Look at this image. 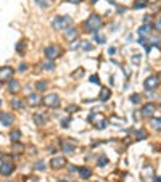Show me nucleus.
Returning a JSON list of instances; mask_svg holds the SVG:
<instances>
[{
    "label": "nucleus",
    "mask_w": 161,
    "mask_h": 182,
    "mask_svg": "<svg viewBox=\"0 0 161 182\" xmlns=\"http://www.w3.org/2000/svg\"><path fill=\"white\" fill-rule=\"evenodd\" d=\"M98 2V0H90V3H97Z\"/></svg>",
    "instance_id": "37998d69"
},
{
    "label": "nucleus",
    "mask_w": 161,
    "mask_h": 182,
    "mask_svg": "<svg viewBox=\"0 0 161 182\" xmlns=\"http://www.w3.org/2000/svg\"><path fill=\"white\" fill-rule=\"evenodd\" d=\"M8 90H10V92H18V90H19V82L15 81V79L8 81Z\"/></svg>",
    "instance_id": "dca6fc26"
},
{
    "label": "nucleus",
    "mask_w": 161,
    "mask_h": 182,
    "mask_svg": "<svg viewBox=\"0 0 161 182\" xmlns=\"http://www.w3.org/2000/svg\"><path fill=\"white\" fill-rule=\"evenodd\" d=\"M94 39H95V42H97V44H105V42H107V39H105L103 36H100V34H97V32H95Z\"/></svg>",
    "instance_id": "b1692460"
},
{
    "label": "nucleus",
    "mask_w": 161,
    "mask_h": 182,
    "mask_svg": "<svg viewBox=\"0 0 161 182\" xmlns=\"http://www.w3.org/2000/svg\"><path fill=\"white\" fill-rule=\"evenodd\" d=\"M44 105L50 106V108H57V106H60V97H58L57 94H49L45 95V97L42 98Z\"/></svg>",
    "instance_id": "39448f33"
},
{
    "label": "nucleus",
    "mask_w": 161,
    "mask_h": 182,
    "mask_svg": "<svg viewBox=\"0 0 161 182\" xmlns=\"http://www.w3.org/2000/svg\"><path fill=\"white\" fill-rule=\"evenodd\" d=\"M155 110H156L155 103H145L142 106V116H153L155 115Z\"/></svg>",
    "instance_id": "9d476101"
},
{
    "label": "nucleus",
    "mask_w": 161,
    "mask_h": 182,
    "mask_svg": "<svg viewBox=\"0 0 161 182\" xmlns=\"http://www.w3.org/2000/svg\"><path fill=\"white\" fill-rule=\"evenodd\" d=\"M61 148H63L64 153H71V152H74V143H71V142H63Z\"/></svg>",
    "instance_id": "f3484780"
},
{
    "label": "nucleus",
    "mask_w": 161,
    "mask_h": 182,
    "mask_svg": "<svg viewBox=\"0 0 161 182\" xmlns=\"http://www.w3.org/2000/svg\"><path fill=\"white\" fill-rule=\"evenodd\" d=\"M132 61H134V63L137 64L140 61V55H134V57H132Z\"/></svg>",
    "instance_id": "c9c22d12"
},
{
    "label": "nucleus",
    "mask_w": 161,
    "mask_h": 182,
    "mask_svg": "<svg viewBox=\"0 0 161 182\" xmlns=\"http://www.w3.org/2000/svg\"><path fill=\"white\" fill-rule=\"evenodd\" d=\"M26 102L31 106H36V105H39L40 102H42V97H40L39 94H31V95H27V100Z\"/></svg>",
    "instance_id": "f8f14e48"
},
{
    "label": "nucleus",
    "mask_w": 161,
    "mask_h": 182,
    "mask_svg": "<svg viewBox=\"0 0 161 182\" xmlns=\"http://www.w3.org/2000/svg\"><path fill=\"white\" fill-rule=\"evenodd\" d=\"M53 68H55L53 61H49V63H45V64H44V70H45V71H52Z\"/></svg>",
    "instance_id": "c756f323"
},
{
    "label": "nucleus",
    "mask_w": 161,
    "mask_h": 182,
    "mask_svg": "<svg viewBox=\"0 0 161 182\" xmlns=\"http://www.w3.org/2000/svg\"><path fill=\"white\" fill-rule=\"evenodd\" d=\"M68 2H71V3H79L81 0H68Z\"/></svg>",
    "instance_id": "a19ab883"
},
{
    "label": "nucleus",
    "mask_w": 161,
    "mask_h": 182,
    "mask_svg": "<svg viewBox=\"0 0 161 182\" xmlns=\"http://www.w3.org/2000/svg\"><path fill=\"white\" fill-rule=\"evenodd\" d=\"M34 169H36V171H44V169H45V164H44V161H37V163L34 164Z\"/></svg>",
    "instance_id": "5701e85b"
},
{
    "label": "nucleus",
    "mask_w": 161,
    "mask_h": 182,
    "mask_svg": "<svg viewBox=\"0 0 161 182\" xmlns=\"http://www.w3.org/2000/svg\"><path fill=\"white\" fill-rule=\"evenodd\" d=\"M87 121L90 123V124H94L97 129H105L107 128V119L103 118L102 115H95V113H92V115H89L87 116Z\"/></svg>",
    "instance_id": "7ed1b4c3"
},
{
    "label": "nucleus",
    "mask_w": 161,
    "mask_h": 182,
    "mask_svg": "<svg viewBox=\"0 0 161 182\" xmlns=\"http://www.w3.org/2000/svg\"><path fill=\"white\" fill-rule=\"evenodd\" d=\"M69 121H71V118L63 119V121H61V126H63V128H68V126H69Z\"/></svg>",
    "instance_id": "72a5a7b5"
},
{
    "label": "nucleus",
    "mask_w": 161,
    "mask_h": 182,
    "mask_svg": "<svg viewBox=\"0 0 161 182\" xmlns=\"http://www.w3.org/2000/svg\"><path fill=\"white\" fill-rule=\"evenodd\" d=\"M90 174H92L90 168H79V176H81V179H89V177H90Z\"/></svg>",
    "instance_id": "2eb2a0df"
},
{
    "label": "nucleus",
    "mask_w": 161,
    "mask_h": 182,
    "mask_svg": "<svg viewBox=\"0 0 161 182\" xmlns=\"http://www.w3.org/2000/svg\"><path fill=\"white\" fill-rule=\"evenodd\" d=\"M37 5H40L42 8H49L50 6V2H47V0H36Z\"/></svg>",
    "instance_id": "393cba45"
},
{
    "label": "nucleus",
    "mask_w": 161,
    "mask_h": 182,
    "mask_svg": "<svg viewBox=\"0 0 161 182\" xmlns=\"http://www.w3.org/2000/svg\"><path fill=\"white\" fill-rule=\"evenodd\" d=\"M156 182H161V176H160V177H156Z\"/></svg>",
    "instance_id": "79ce46f5"
},
{
    "label": "nucleus",
    "mask_w": 161,
    "mask_h": 182,
    "mask_svg": "<svg viewBox=\"0 0 161 182\" xmlns=\"http://www.w3.org/2000/svg\"><path fill=\"white\" fill-rule=\"evenodd\" d=\"M82 73H84V70H82V68H81V70H79V71H76V73H74V74H73V77H77V76H81V74H82Z\"/></svg>",
    "instance_id": "4c0bfd02"
},
{
    "label": "nucleus",
    "mask_w": 161,
    "mask_h": 182,
    "mask_svg": "<svg viewBox=\"0 0 161 182\" xmlns=\"http://www.w3.org/2000/svg\"><path fill=\"white\" fill-rule=\"evenodd\" d=\"M73 24V19H71V16H57V18L53 19L52 26L55 31H61V29H68V27H71Z\"/></svg>",
    "instance_id": "f03ea898"
},
{
    "label": "nucleus",
    "mask_w": 161,
    "mask_h": 182,
    "mask_svg": "<svg viewBox=\"0 0 161 182\" xmlns=\"http://www.w3.org/2000/svg\"><path fill=\"white\" fill-rule=\"evenodd\" d=\"M160 84V79L158 76H148L145 79V82H143V87L147 89V90H153V89H156Z\"/></svg>",
    "instance_id": "423d86ee"
},
{
    "label": "nucleus",
    "mask_w": 161,
    "mask_h": 182,
    "mask_svg": "<svg viewBox=\"0 0 161 182\" xmlns=\"http://www.w3.org/2000/svg\"><path fill=\"white\" fill-rule=\"evenodd\" d=\"M114 52H116V49H113V47H111V49H109V55H114Z\"/></svg>",
    "instance_id": "ea45409f"
},
{
    "label": "nucleus",
    "mask_w": 161,
    "mask_h": 182,
    "mask_svg": "<svg viewBox=\"0 0 161 182\" xmlns=\"http://www.w3.org/2000/svg\"><path fill=\"white\" fill-rule=\"evenodd\" d=\"M11 106L15 110H19L23 106V103H21V100H11Z\"/></svg>",
    "instance_id": "cd10ccee"
},
{
    "label": "nucleus",
    "mask_w": 161,
    "mask_h": 182,
    "mask_svg": "<svg viewBox=\"0 0 161 182\" xmlns=\"http://www.w3.org/2000/svg\"><path fill=\"white\" fill-rule=\"evenodd\" d=\"M155 27H156V29H158L160 32H161V19H158V21L155 23Z\"/></svg>",
    "instance_id": "e433bc0d"
},
{
    "label": "nucleus",
    "mask_w": 161,
    "mask_h": 182,
    "mask_svg": "<svg viewBox=\"0 0 161 182\" xmlns=\"http://www.w3.org/2000/svg\"><path fill=\"white\" fill-rule=\"evenodd\" d=\"M135 134H137V137H139V139H147V135H148L145 130H137Z\"/></svg>",
    "instance_id": "7c9ffc66"
},
{
    "label": "nucleus",
    "mask_w": 161,
    "mask_h": 182,
    "mask_svg": "<svg viewBox=\"0 0 161 182\" xmlns=\"http://www.w3.org/2000/svg\"><path fill=\"white\" fill-rule=\"evenodd\" d=\"M89 81H90V82H94V84H100V81H98V76H97V74L90 76V77H89Z\"/></svg>",
    "instance_id": "473e14b6"
},
{
    "label": "nucleus",
    "mask_w": 161,
    "mask_h": 182,
    "mask_svg": "<svg viewBox=\"0 0 161 182\" xmlns=\"http://www.w3.org/2000/svg\"><path fill=\"white\" fill-rule=\"evenodd\" d=\"M13 74H15V70H13L11 66H2V68H0V82L11 81Z\"/></svg>",
    "instance_id": "20e7f679"
},
{
    "label": "nucleus",
    "mask_w": 161,
    "mask_h": 182,
    "mask_svg": "<svg viewBox=\"0 0 161 182\" xmlns=\"http://www.w3.org/2000/svg\"><path fill=\"white\" fill-rule=\"evenodd\" d=\"M10 139H11V142H18V140L21 139V132H19V130H11Z\"/></svg>",
    "instance_id": "aec40b11"
},
{
    "label": "nucleus",
    "mask_w": 161,
    "mask_h": 182,
    "mask_svg": "<svg viewBox=\"0 0 161 182\" xmlns=\"http://www.w3.org/2000/svg\"><path fill=\"white\" fill-rule=\"evenodd\" d=\"M64 37H66L69 42H73V40H76L77 39V29L76 27H68V29H64Z\"/></svg>",
    "instance_id": "9b49d317"
},
{
    "label": "nucleus",
    "mask_w": 161,
    "mask_h": 182,
    "mask_svg": "<svg viewBox=\"0 0 161 182\" xmlns=\"http://www.w3.org/2000/svg\"><path fill=\"white\" fill-rule=\"evenodd\" d=\"M60 182H68V181H60Z\"/></svg>",
    "instance_id": "a18cd8bd"
},
{
    "label": "nucleus",
    "mask_w": 161,
    "mask_h": 182,
    "mask_svg": "<svg viewBox=\"0 0 161 182\" xmlns=\"http://www.w3.org/2000/svg\"><path fill=\"white\" fill-rule=\"evenodd\" d=\"M0 106H2V98H0Z\"/></svg>",
    "instance_id": "c03bdc74"
},
{
    "label": "nucleus",
    "mask_w": 161,
    "mask_h": 182,
    "mask_svg": "<svg viewBox=\"0 0 161 182\" xmlns=\"http://www.w3.org/2000/svg\"><path fill=\"white\" fill-rule=\"evenodd\" d=\"M64 164H66V158L64 156H55L50 160V166L53 169H61V168H64Z\"/></svg>",
    "instance_id": "1a4fd4ad"
},
{
    "label": "nucleus",
    "mask_w": 161,
    "mask_h": 182,
    "mask_svg": "<svg viewBox=\"0 0 161 182\" xmlns=\"http://www.w3.org/2000/svg\"><path fill=\"white\" fill-rule=\"evenodd\" d=\"M105 164H108V158L102 155L100 158H98V166H105Z\"/></svg>",
    "instance_id": "bb28decb"
},
{
    "label": "nucleus",
    "mask_w": 161,
    "mask_h": 182,
    "mask_svg": "<svg viewBox=\"0 0 161 182\" xmlns=\"http://www.w3.org/2000/svg\"><path fill=\"white\" fill-rule=\"evenodd\" d=\"M131 102L132 103H140V95H137V94L131 95Z\"/></svg>",
    "instance_id": "2f4dec72"
},
{
    "label": "nucleus",
    "mask_w": 161,
    "mask_h": 182,
    "mask_svg": "<svg viewBox=\"0 0 161 182\" xmlns=\"http://www.w3.org/2000/svg\"><path fill=\"white\" fill-rule=\"evenodd\" d=\"M16 52L19 55H23L26 52V40H19V42L16 44Z\"/></svg>",
    "instance_id": "6ab92c4d"
},
{
    "label": "nucleus",
    "mask_w": 161,
    "mask_h": 182,
    "mask_svg": "<svg viewBox=\"0 0 161 182\" xmlns=\"http://www.w3.org/2000/svg\"><path fill=\"white\" fill-rule=\"evenodd\" d=\"M13 171H15V166H13V163L10 160H5L2 163V166H0V174L2 176H10Z\"/></svg>",
    "instance_id": "0eeeda50"
},
{
    "label": "nucleus",
    "mask_w": 161,
    "mask_h": 182,
    "mask_svg": "<svg viewBox=\"0 0 161 182\" xmlns=\"http://www.w3.org/2000/svg\"><path fill=\"white\" fill-rule=\"evenodd\" d=\"M102 26H103V21H102V18L98 15H90L89 16V19L85 21V31L87 32H98V31L102 29Z\"/></svg>",
    "instance_id": "f257e3e1"
},
{
    "label": "nucleus",
    "mask_w": 161,
    "mask_h": 182,
    "mask_svg": "<svg viewBox=\"0 0 161 182\" xmlns=\"http://www.w3.org/2000/svg\"><path fill=\"white\" fill-rule=\"evenodd\" d=\"M148 31H150V26H148V24H145V26H142V27L139 29V34H140V36H143V34H147Z\"/></svg>",
    "instance_id": "c85d7f7f"
},
{
    "label": "nucleus",
    "mask_w": 161,
    "mask_h": 182,
    "mask_svg": "<svg viewBox=\"0 0 161 182\" xmlns=\"http://www.w3.org/2000/svg\"><path fill=\"white\" fill-rule=\"evenodd\" d=\"M34 121H36V124L42 126V124H45L47 118H45V115H42V113H36V115H34Z\"/></svg>",
    "instance_id": "4468645a"
},
{
    "label": "nucleus",
    "mask_w": 161,
    "mask_h": 182,
    "mask_svg": "<svg viewBox=\"0 0 161 182\" xmlns=\"http://www.w3.org/2000/svg\"><path fill=\"white\" fill-rule=\"evenodd\" d=\"M0 123H2L3 126H11L13 124V115H10V113H3V115L0 116Z\"/></svg>",
    "instance_id": "ddd939ff"
},
{
    "label": "nucleus",
    "mask_w": 161,
    "mask_h": 182,
    "mask_svg": "<svg viewBox=\"0 0 161 182\" xmlns=\"http://www.w3.org/2000/svg\"><path fill=\"white\" fill-rule=\"evenodd\" d=\"M143 6H145V2H137L134 5V8H143Z\"/></svg>",
    "instance_id": "f704fd0d"
},
{
    "label": "nucleus",
    "mask_w": 161,
    "mask_h": 182,
    "mask_svg": "<svg viewBox=\"0 0 161 182\" xmlns=\"http://www.w3.org/2000/svg\"><path fill=\"white\" fill-rule=\"evenodd\" d=\"M152 126H153V128H155L156 130H160V132H161V118L152 119Z\"/></svg>",
    "instance_id": "412c9836"
},
{
    "label": "nucleus",
    "mask_w": 161,
    "mask_h": 182,
    "mask_svg": "<svg viewBox=\"0 0 161 182\" xmlns=\"http://www.w3.org/2000/svg\"><path fill=\"white\" fill-rule=\"evenodd\" d=\"M36 89H37V90H45V89H47V82H44V81L37 82V84H36Z\"/></svg>",
    "instance_id": "a878e982"
},
{
    "label": "nucleus",
    "mask_w": 161,
    "mask_h": 182,
    "mask_svg": "<svg viewBox=\"0 0 161 182\" xmlns=\"http://www.w3.org/2000/svg\"><path fill=\"white\" fill-rule=\"evenodd\" d=\"M44 53H45V57L49 58V60H55L57 57H60V49H58L57 45H49L45 50H44Z\"/></svg>",
    "instance_id": "6e6552de"
},
{
    "label": "nucleus",
    "mask_w": 161,
    "mask_h": 182,
    "mask_svg": "<svg viewBox=\"0 0 161 182\" xmlns=\"http://www.w3.org/2000/svg\"><path fill=\"white\" fill-rule=\"evenodd\" d=\"M81 49L84 50V52H90V50L94 49V45H92L90 42H87V40H85V42H82V44H81Z\"/></svg>",
    "instance_id": "4be33fe9"
},
{
    "label": "nucleus",
    "mask_w": 161,
    "mask_h": 182,
    "mask_svg": "<svg viewBox=\"0 0 161 182\" xmlns=\"http://www.w3.org/2000/svg\"><path fill=\"white\" fill-rule=\"evenodd\" d=\"M26 70H27V66H26L24 63H21V64H19V71H21V73H23V71H26Z\"/></svg>",
    "instance_id": "58836bf2"
},
{
    "label": "nucleus",
    "mask_w": 161,
    "mask_h": 182,
    "mask_svg": "<svg viewBox=\"0 0 161 182\" xmlns=\"http://www.w3.org/2000/svg\"><path fill=\"white\" fill-rule=\"evenodd\" d=\"M109 97H111V92H109V89H103V90L100 92V100L102 102H107V100H109Z\"/></svg>",
    "instance_id": "a211bd4d"
},
{
    "label": "nucleus",
    "mask_w": 161,
    "mask_h": 182,
    "mask_svg": "<svg viewBox=\"0 0 161 182\" xmlns=\"http://www.w3.org/2000/svg\"><path fill=\"white\" fill-rule=\"evenodd\" d=\"M143 2H147V0H143Z\"/></svg>",
    "instance_id": "49530a36"
}]
</instances>
